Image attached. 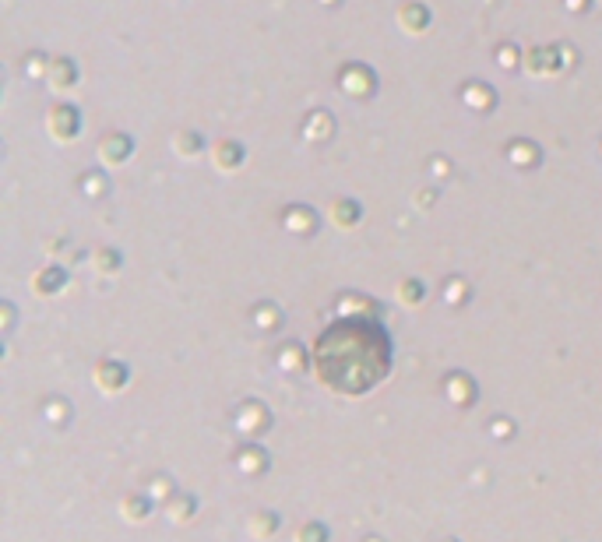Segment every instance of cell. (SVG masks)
<instances>
[{
	"mask_svg": "<svg viewBox=\"0 0 602 542\" xmlns=\"http://www.w3.org/2000/svg\"><path fill=\"white\" fill-rule=\"evenodd\" d=\"M320 373L332 388L363 391L388 366V345L370 324H342L324 335L317 349Z\"/></svg>",
	"mask_w": 602,
	"mask_h": 542,
	"instance_id": "obj_1",
	"label": "cell"
}]
</instances>
